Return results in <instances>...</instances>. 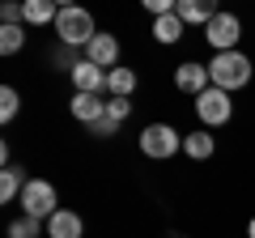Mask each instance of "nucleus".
Returning a JSON list of instances; mask_svg holds the SVG:
<instances>
[{
  "label": "nucleus",
  "mask_w": 255,
  "mask_h": 238,
  "mask_svg": "<svg viewBox=\"0 0 255 238\" xmlns=\"http://www.w3.org/2000/svg\"><path fill=\"white\" fill-rule=\"evenodd\" d=\"M209 73H213V85H217V90L238 94V90L251 85L255 68H251V55H243V51H213Z\"/></svg>",
  "instance_id": "obj_1"
},
{
  "label": "nucleus",
  "mask_w": 255,
  "mask_h": 238,
  "mask_svg": "<svg viewBox=\"0 0 255 238\" xmlns=\"http://www.w3.org/2000/svg\"><path fill=\"white\" fill-rule=\"evenodd\" d=\"M55 34H60L64 47H77V51H85V47H90V38L98 34V26H94V13L81 9V4H68V9H60V17H55Z\"/></svg>",
  "instance_id": "obj_2"
},
{
  "label": "nucleus",
  "mask_w": 255,
  "mask_h": 238,
  "mask_svg": "<svg viewBox=\"0 0 255 238\" xmlns=\"http://www.w3.org/2000/svg\"><path fill=\"white\" fill-rule=\"evenodd\" d=\"M17 204H21V213H30V217L47 221L55 209H60V196H55V183H47V179H26V187H21Z\"/></svg>",
  "instance_id": "obj_3"
},
{
  "label": "nucleus",
  "mask_w": 255,
  "mask_h": 238,
  "mask_svg": "<svg viewBox=\"0 0 255 238\" xmlns=\"http://www.w3.org/2000/svg\"><path fill=\"white\" fill-rule=\"evenodd\" d=\"M196 119H200V128H221V123H230V119H234L230 94L217 90V85H209V90L196 98Z\"/></svg>",
  "instance_id": "obj_4"
},
{
  "label": "nucleus",
  "mask_w": 255,
  "mask_h": 238,
  "mask_svg": "<svg viewBox=\"0 0 255 238\" xmlns=\"http://www.w3.org/2000/svg\"><path fill=\"white\" fill-rule=\"evenodd\" d=\"M179 149H183V136L170 123H149V128L140 132V153L153 157V162H166V157H174Z\"/></svg>",
  "instance_id": "obj_5"
},
{
  "label": "nucleus",
  "mask_w": 255,
  "mask_h": 238,
  "mask_svg": "<svg viewBox=\"0 0 255 238\" xmlns=\"http://www.w3.org/2000/svg\"><path fill=\"white\" fill-rule=\"evenodd\" d=\"M204 38H209L213 51H238V38H243V21H238L230 9H221L217 17L204 26Z\"/></svg>",
  "instance_id": "obj_6"
},
{
  "label": "nucleus",
  "mask_w": 255,
  "mask_h": 238,
  "mask_svg": "<svg viewBox=\"0 0 255 238\" xmlns=\"http://www.w3.org/2000/svg\"><path fill=\"white\" fill-rule=\"evenodd\" d=\"M209 85H213V73H209V64H200V60H183V64L174 68V90H179V94L200 98Z\"/></svg>",
  "instance_id": "obj_7"
},
{
  "label": "nucleus",
  "mask_w": 255,
  "mask_h": 238,
  "mask_svg": "<svg viewBox=\"0 0 255 238\" xmlns=\"http://www.w3.org/2000/svg\"><path fill=\"white\" fill-rule=\"evenodd\" d=\"M68 77H73V90H77V94H102V90H107L111 68H98L94 60H77V68H73Z\"/></svg>",
  "instance_id": "obj_8"
},
{
  "label": "nucleus",
  "mask_w": 255,
  "mask_h": 238,
  "mask_svg": "<svg viewBox=\"0 0 255 238\" xmlns=\"http://www.w3.org/2000/svg\"><path fill=\"white\" fill-rule=\"evenodd\" d=\"M174 13L183 17V26H209V21L221 13V0H179Z\"/></svg>",
  "instance_id": "obj_9"
},
{
  "label": "nucleus",
  "mask_w": 255,
  "mask_h": 238,
  "mask_svg": "<svg viewBox=\"0 0 255 238\" xmlns=\"http://www.w3.org/2000/svg\"><path fill=\"white\" fill-rule=\"evenodd\" d=\"M85 60H94L98 68H115L119 64V38L98 30V34L90 38V47H85Z\"/></svg>",
  "instance_id": "obj_10"
},
{
  "label": "nucleus",
  "mask_w": 255,
  "mask_h": 238,
  "mask_svg": "<svg viewBox=\"0 0 255 238\" xmlns=\"http://www.w3.org/2000/svg\"><path fill=\"white\" fill-rule=\"evenodd\" d=\"M68 111H73L77 123H98L102 115H107V102H102V94H73V102H68Z\"/></svg>",
  "instance_id": "obj_11"
},
{
  "label": "nucleus",
  "mask_w": 255,
  "mask_h": 238,
  "mask_svg": "<svg viewBox=\"0 0 255 238\" xmlns=\"http://www.w3.org/2000/svg\"><path fill=\"white\" fill-rule=\"evenodd\" d=\"M81 234H85V221L73 209H55L47 217V238H81Z\"/></svg>",
  "instance_id": "obj_12"
},
{
  "label": "nucleus",
  "mask_w": 255,
  "mask_h": 238,
  "mask_svg": "<svg viewBox=\"0 0 255 238\" xmlns=\"http://www.w3.org/2000/svg\"><path fill=\"white\" fill-rule=\"evenodd\" d=\"M183 153L191 157V162H209L213 153H217V140H213V128H196L183 136Z\"/></svg>",
  "instance_id": "obj_13"
},
{
  "label": "nucleus",
  "mask_w": 255,
  "mask_h": 238,
  "mask_svg": "<svg viewBox=\"0 0 255 238\" xmlns=\"http://www.w3.org/2000/svg\"><path fill=\"white\" fill-rule=\"evenodd\" d=\"M136 85H140L136 68H124V64H115V68H111V77H107V94H111V98H132Z\"/></svg>",
  "instance_id": "obj_14"
},
{
  "label": "nucleus",
  "mask_w": 255,
  "mask_h": 238,
  "mask_svg": "<svg viewBox=\"0 0 255 238\" xmlns=\"http://www.w3.org/2000/svg\"><path fill=\"white\" fill-rule=\"evenodd\" d=\"M183 30H187V26H183L179 13H162V17H153V38H157L162 47H174V43L183 38Z\"/></svg>",
  "instance_id": "obj_15"
},
{
  "label": "nucleus",
  "mask_w": 255,
  "mask_h": 238,
  "mask_svg": "<svg viewBox=\"0 0 255 238\" xmlns=\"http://www.w3.org/2000/svg\"><path fill=\"white\" fill-rule=\"evenodd\" d=\"M21 187H26V170L21 166H4L0 170V204H13L21 196Z\"/></svg>",
  "instance_id": "obj_16"
},
{
  "label": "nucleus",
  "mask_w": 255,
  "mask_h": 238,
  "mask_svg": "<svg viewBox=\"0 0 255 238\" xmlns=\"http://www.w3.org/2000/svg\"><path fill=\"white\" fill-rule=\"evenodd\" d=\"M60 4L55 0H26V26H55Z\"/></svg>",
  "instance_id": "obj_17"
},
{
  "label": "nucleus",
  "mask_w": 255,
  "mask_h": 238,
  "mask_svg": "<svg viewBox=\"0 0 255 238\" xmlns=\"http://www.w3.org/2000/svg\"><path fill=\"white\" fill-rule=\"evenodd\" d=\"M26 47V26H0V55H17Z\"/></svg>",
  "instance_id": "obj_18"
},
{
  "label": "nucleus",
  "mask_w": 255,
  "mask_h": 238,
  "mask_svg": "<svg viewBox=\"0 0 255 238\" xmlns=\"http://www.w3.org/2000/svg\"><path fill=\"white\" fill-rule=\"evenodd\" d=\"M17 111H21V94L13 90V85H4V90H0V119H4V123H13V119H17Z\"/></svg>",
  "instance_id": "obj_19"
},
{
  "label": "nucleus",
  "mask_w": 255,
  "mask_h": 238,
  "mask_svg": "<svg viewBox=\"0 0 255 238\" xmlns=\"http://www.w3.org/2000/svg\"><path fill=\"white\" fill-rule=\"evenodd\" d=\"M9 238H38V217L21 213L17 221H9Z\"/></svg>",
  "instance_id": "obj_20"
},
{
  "label": "nucleus",
  "mask_w": 255,
  "mask_h": 238,
  "mask_svg": "<svg viewBox=\"0 0 255 238\" xmlns=\"http://www.w3.org/2000/svg\"><path fill=\"white\" fill-rule=\"evenodd\" d=\"M90 136H98V140H111V136H119V119H115V115H102L98 123H90Z\"/></svg>",
  "instance_id": "obj_21"
},
{
  "label": "nucleus",
  "mask_w": 255,
  "mask_h": 238,
  "mask_svg": "<svg viewBox=\"0 0 255 238\" xmlns=\"http://www.w3.org/2000/svg\"><path fill=\"white\" fill-rule=\"evenodd\" d=\"M107 115H115L119 123H124V119L132 115V98H107Z\"/></svg>",
  "instance_id": "obj_22"
},
{
  "label": "nucleus",
  "mask_w": 255,
  "mask_h": 238,
  "mask_svg": "<svg viewBox=\"0 0 255 238\" xmlns=\"http://www.w3.org/2000/svg\"><path fill=\"white\" fill-rule=\"evenodd\" d=\"M140 4H145L153 17H162V13H174V9H179V0H140Z\"/></svg>",
  "instance_id": "obj_23"
},
{
  "label": "nucleus",
  "mask_w": 255,
  "mask_h": 238,
  "mask_svg": "<svg viewBox=\"0 0 255 238\" xmlns=\"http://www.w3.org/2000/svg\"><path fill=\"white\" fill-rule=\"evenodd\" d=\"M247 238H255V217H251V226H247Z\"/></svg>",
  "instance_id": "obj_24"
},
{
  "label": "nucleus",
  "mask_w": 255,
  "mask_h": 238,
  "mask_svg": "<svg viewBox=\"0 0 255 238\" xmlns=\"http://www.w3.org/2000/svg\"><path fill=\"white\" fill-rule=\"evenodd\" d=\"M55 4H60V9H68V4H77V0H55Z\"/></svg>",
  "instance_id": "obj_25"
}]
</instances>
